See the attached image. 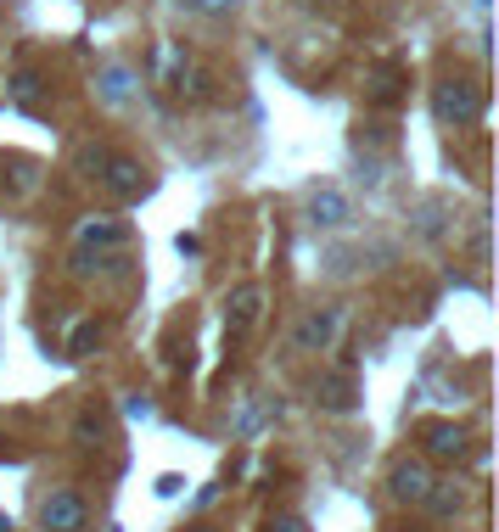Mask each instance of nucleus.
Returning a JSON list of instances; mask_svg holds the SVG:
<instances>
[{
    "label": "nucleus",
    "mask_w": 499,
    "mask_h": 532,
    "mask_svg": "<svg viewBox=\"0 0 499 532\" xmlns=\"http://www.w3.org/2000/svg\"><path fill=\"white\" fill-rule=\"evenodd\" d=\"M427 454L432 460H466L471 454V437H466V426H427Z\"/></svg>",
    "instance_id": "5"
},
{
    "label": "nucleus",
    "mask_w": 499,
    "mask_h": 532,
    "mask_svg": "<svg viewBox=\"0 0 499 532\" xmlns=\"http://www.w3.org/2000/svg\"><path fill=\"white\" fill-rule=\"evenodd\" d=\"M101 96H107V101H124V96H129V79L113 68V73H107V79H101Z\"/></svg>",
    "instance_id": "12"
},
{
    "label": "nucleus",
    "mask_w": 499,
    "mask_h": 532,
    "mask_svg": "<svg viewBox=\"0 0 499 532\" xmlns=\"http://www.w3.org/2000/svg\"><path fill=\"white\" fill-rule=\"evenodd\" d=\"M258 308H264V292H258V286H236V292H230V314H225L230 336H247V331H253Z\"/></svg>",
    "instance_id": "6"
},
{
    "label": "nucleus",
    "mask_w": 499,
    "mask_h": 532,
    "mask_svg": "<svg viewBox=\"0 0 499 532\" xmlns=\"http://www.w3.org/2000/svg\"><path fill=\"white\" fill-rule=\"evenodd\" d=\"M12 96L23 101V107H34V101H40V73H29V68H23V73L12 79Z\"/></svg>",
    "instance_id": "11"
},
{
    "label": "nucleus",
    "mask_w": 499,
    "mask_h": 532,
    "mask_svg": "<svg viewBox=\"0 0 499 532\" xmlns=\"http://www.w3.org/2000/svg\"><path fill=\"white\" fill-rule=\"evenodd\" d=\"M438 488V482H432V471L421 460H404V465H393V493H399V499H410V504H427V493Z\"/></svg>",
    "instance_id": "4"
},
{
    "label": "nucleus",
    "mask_w": 499,
    "mask_h": 532,
    "mask_svg": "<svg viewBox=\"0 0 499 532\" xmlns=\"http://www.w3.org/2000/svg\"><path fill=\"white\" fill-rule=\"evenodd\" d=\"M174 90H186V96H208V79H202V68L180 62V68H174Z\"/></svg>",
    "instance_id": "10"
},
{
    "label": "nucleus",
    "mask_w": 499,
    "mask_h": 532,
    "mask_svg": "<svg viewBox=\"0 0 499 532\" xmlns=\"http://www.w3.org/2000/svg\"><path fill=\"white\" fill-rule=\"evenodd\" d=\"M337 336H343V308H314L309 320L298 325L292 342H298V353H326Z\"/></svg>",
    "instance_id": "2"
},
{
    "label": "nucleus",
    "mask_w": 499,
    "mask_h": 532,
    "mask_svg": "<svg viewBox=\"0 0 499 532\" xmlns=\"http://www.w3.org/2000/svg\"><path fill=\"white\" fill-rule=\"evenodd\" d=\"M40 521L51 532H79L85 527V499H79V493H51L45 510H40Z\"/></svg>",
    "instance_id": "3"
},
{
    "label": "nucleus",
    "mask_w": 499,
    "mask_h": 532,
    "mask_svg": "<svg viewBox=\"0 0 499 532\" xmlns=\"http://www.w3.org/2000/svg\"><path fill=\"white\" fill-rule=\"evenodd\" d=\"M270 532H303V521L298 516H281V521H270Z\"/></svg>",
    "instance_id": "14"
},
{
    "label": "nucleus",
    "mask_w": 499,
    "mask_h": 532,
    "mask_svg": "<svg viewBox=\"0 0 499 532\" xmlns=\"http://www.w3.org/2000/svg\"><path fill=\"white\" fill-rule=\"evenodd\" d=\"M309 213H314V224H343L348 219V202L337 191H314L309 196Z\"/></svg>",
    "instance_id": "8"
},
{
    "label": "nucleus",
    "mask_w": 499,
    "mask_h": 532,
    "mask_svg": "<svg viewBox=\"0 0 499 532\" xmlns=\"http://www.w3.org/2000/svg\"><path fill=\"white\" fill-rule=\"evenodd\" d=\"M124 236L113 219H90V224H79V247H113V241Z\"/></svg>",
    "instance_id": "9"
},
{
    "label": "nucleus",
    "mask_w": 499,
    "mask_h": 532,
    "mask_svg": "<svg viewBox=\"0 0 499 532\" xmlns=\"http://www.w3.org/2000/svg\"><path fill=\"white\" fill-rule=\"evenodd\" d=\"M101 168H107V185H113L118 196H135V191H141V185H146L141 163H129V157H107V163H101Z\"/></svg>",
    "instance_id": "7"
},
{
    "label": "nucleus",
    "mask_w": 499,
    "mask_h": 532,
    "mask_svg": "<svg viewBox=\"0 0 499 532\" xmlns=\"http://www.w3.org/2000/svg\"><path fill=\"white\" fill-rule=\"evenodd\" d=\"M180 6H191V12H225L230 0H180Z\"/></svg>",
    "instance_id": "13"
},
{
    "label": "nucleus",
    "mask_w": 499,
    "mask_h": 532,
    "mask_svg": "<svg viewBox=\"0 0 499 532\" xmlns=\"http://www.w3.org/2000/svg\"><path fill=\"white\" fill-rule=\"evenodd\" d=\"M432 112H438L443 124H471L477 112H483V90L471 79H443L432 90Z\"/></svg>",
    "instance_id": "1"
}]
</instances>
